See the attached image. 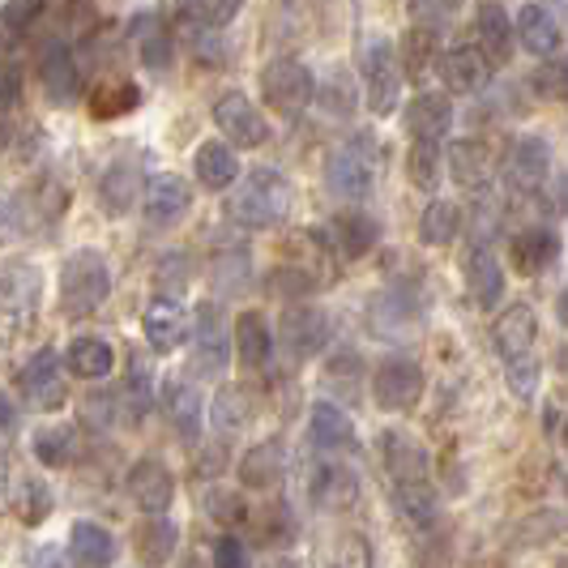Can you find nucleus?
<instances>
[{"mask_svg":"<svg viewBox=\"0 0 568 568\" xmlns=\"http://www.w3.org/2000/svg\"><path fill=\"white\" fill-rule=\"evenodd\" d=\"M291 205H295L291 180H286L283 171L261 168V171H248V180H240V189L227 197V214L231 223H240V227L265 231L286 223Z\"/></svg>","mask_w":568,"mask_h":568,"instance_id":"1","label":"nucleus"},{"mask_svg":"<svg viewBox=\"0 0 568 568\" xmlns=\"http://www.w3.org/2000/svg\"><path fill=\"white\" fill-rule=\"evenodd\" d=\"M112 295V265L99 248H78L60 265V313L82 321L94 316Z\"/></svg>","mask_w":568,"mask_h":568,"instance_id":"2","label":"nucleus"},{"mask_svg":"<svg viewBox=\"0 0 568 568\" xmlns=\"http://www.w3.org/2000/svg\"><path fill=\"white\" fill-rule=\"evenodd\" d=\"M261 99H265L270 112L286 115V120L300 115L316 99V82L313 73H308V64H300V60L291 57L270 60L261 69Z\"/></svg>","mask_w":568,"mask_h":568,"instance_id":"3","label":"nucleus"},{"mask_svg":"<svg viewBox=\"0 0 568 568\" xmlns=\"http://www.w3.org/2000/svg\"><path fill=\"white\" fill-rule=\"evenodd\" d=\"M231 342H235V325H227L223 304L201 300L193 313V368L201 376H223L231 364Z\"/></svg>","mask_w":568,"mask_h":568,"instance_id":"4","label":"nucleus"},{"mask_svg":"<svg viewBox=\"0 0 568 568\" xmlns=\"http://www.w3.org/2000/svg\"><path fill=\"white\" fill-rule=\"evenodd\" d=\"M402 57L389 39H372L364 48V94H368L372 115H389L398 108L402 94Z\"/></svg>","mask_w":568,"mask_h":568,"instance_id":"5","label":"nucleus"},{"mask_svg":"<svg viewBox=\"0 0 568 568\" xmlns=\"http://www.w3.org/2000/svg\"><path fill=\"white\" fill-rule=\"evenodd\" d=\"M189 210H193V184L184 180V175H150L142 189V219L150 223L154 231H171L180 227L184 219H189Z\"/></svg>","mask_w":568,"mask_h":568,"instance_id":"6","label":"nucleus"},{"mask_svg":"<svg viewBox=\"0 0 568 568\" xmlns=\"http://www.w3.org/2000/svg\"><path fill=\"white\" fill-rule=\"evenodd\" d=\"M424 398V368L406 355H389L381 368L372 372V402L381 410H410Z\"/></svg>","mask_w":568,"mask_h":568,"instance_id":"7","label":"nucleus"},{"mask_svg":"<svg viewBox=\"0 0 568 568\" xmlns=\"http://www.w3.org/2000/svg\"><path fill=\"white\" fill-rule=\"evenodd\" d=\"M18 389L22 398L34 406V410H64L69 406V381H64V368H60L57 351H39L30 355L27 368L18 372Z\"/></svg>","mask_w":568,"mask_h":568,"instance_id":"8","label":"nucleus"},{"mask_svg":"<svg viewBox=\"0 0 568 568\" xmlns=\"http://www.w3.org/2000/svg\"><path fill=\"white\" fill-rule=\"evenodd\" d=\"M214 124L240 150H256V145L270 142V120H265V112L256 108L248 94H240V90H231V94H223L214 103Z\"/></svg>","mask_w":568,"mask_h":568,"instance_id":"9","label":"nucleus"},{"mask_svg":"<svg viewBox=\"0 0 568 568\" xmlns=\"http://www.w3.org/2000/svg\"><path fill=\"white\" fill-rule=\"evenodd\" d=\"M325 184L334 197L364 201L376 184V168H372V145L368 142H351L329 154L325 163Z\"/></svg>","mask_w":568,"mask_h":568,"instance_id":"10","label":"nucleus"},{"mask_svg":"<svg viewBox=\"0 0 568 568\" xmlns=\"http://www.w3.org/2000/svg\"><path fill=\"white\" fill-rule=\"evenodd\" d=\"M43 300V274L27 256H4L0 261V313L30 316Z\"/></svg>","mask_w":568,"mask_h":568,"instance_id":"11","label":"nucleus"},{"mask_svg":"<svg viewBox=\"0 0 568 568\" xmlns=\"http://www.w3.org/2000/svg\"><path fill=\"white\" fill-rule=\"evenodd\" d=\"M424 321V304L410 286H398L389 295H376L368 308V325L376 338H410Z\"/></svg>","mask_w":568,"mask_h":568,"instance_id":"12","label":"nucleus"},{"mask_svg":"<svg viewBox=\"0 0 568 568\" xmlns=\"http://www.w3.org/2000/svg\"><path fill=\"white\" fill-rule=\"evenodd\" d=\"M278 334H283V346L291 359H313L329 342V316L313 308V304H295L278 321Z\"/></svg>","mask_w":568,"mask_h":568,"instance_id":"13","label":"nucleus"},{"mask_svg":"<svg viewBox=\"0 0 568 568\" xmlns=\"http://www.w3.org/2000/svg\"><path fill=\"white\" fill-rule=\"evenodd\" d=\"M129 496H133V505L145 513V517H154V513H168L171 500H175V479H171L168 462H159V457H138L133 466H129Z\"/></svg>","mask_w":568,"mask_h":568,"instance_id":"14","label":"nucleus"},{"mask_svg":"<svg viewBox=\"0 0 568 568\" xmlns=\"http://www.w3.org/2000/svg\"><path fill=\"white\" fill-rule=\"evenodd\" d=\"M39 82H43V94L57 108L78 103V94H82V69H78V57L69 52V43L52 39L43 48V57H39Z\"/></svg>","mask_w":568,"mask_h":568,"instance_id":"15","label":"nucleus"},{"mask_svg":"<svg viewBox=\"0 0 568 568\" xmlns=\"http://www.w3.org/2000/svg\"><path fill=\"white\" fill-rule=\"evenodd\" d=\"M142 334L159 355H171V351H180L184 342L193 338V316L184 313V304H175V300H168V295H159V300L142 313Z\"/></svg>","mask_w":568,"mask_h":568,"instance_id":"16","label":"nucleus"},{"mask_svg":"<svg viewBox=\"0 0 568 568\" xmlns=\"http://www.w3.org/2000/svg\"><path fill=\"white\" fill-rule=\"evenodd\" d=\"M436 69H440V82L449 85L454 94H479L487 85V78H491V57H487L484 48L457 43L449 52H440Z\"/></svg>","mask_w":568,"mask_h":568,"instance_id":"17","label":"nucleus"},{"mask_svg":"<svg viewBox=\"0 0 568 568\" xmlns=\"http://www.w3.org/2000/svg\"><path fill=\"white\" fill-rule=\"evenodd\" d=\"M308 500L321 513H342L359 500V475L342 462H321L308 479Z\"/></svg>","mask_w":568,"mask_h":568,"instance_id":"18","label":"nucleus"},{"mask_svg":"<svg viewBox=\"0 0 568 568\" xmlns=\"http://www.w3.org/2000/svg\"><path fill=\"white\" fill-rule=\"evenodd\" d=\"M381 462H385L394 484H424L427 470H432L427 449L410 432H381Z\"/></svg>","mask_w":568,"mask_h":568,"instance_id":"19","label":"nucleus"},{"mask_svg":"<svg viewBox=\"0 0 568 568\" xmlns=\"http://www.w3.org/2000/svg\"><path fill=\"white\" fill-rule=\"evenodd\" d=\"M235 475H240V484L248 487V491H274L286 479V445L278 436L253 445L248 454L240 457Z\"/></svg>","mask_w":568,"mask_h":568,"instance_id":"20","label":"nucleus"},{"mask_svg":"<svg viewBox=\"0 0 568 568\" xmlns=\"http://www.w3.org/2000/svg\"><path fill=\"white\" fill-rule=\"evenodd\" d=\"M142 189H145L142 168L133 159L112 163V168L103 171V180H99V210L108 219H124L133 205H142Z\"/></svg>","mask_w":568,"mask_h":568,"instance_id":"21","label":"nucleus"},{"mask_svg":"<svg viewBox=\"0 0 568 568\" xmlns=\"http://www.w3.org/2000/svg\"><path fill=\"white\" fill-rule=\"evenodd\" d=\"M547 171H551V150L542 138H517L513 142L509 159H505V175H509L517 193H535L547 180Z\"/></svg>","mask_w":568,"mask_h":568,"instance_id":"22","label":"nucleus"},{"mask_svg":"<svg viewBox=\"0 0 568 568\" xmlns=\"http://www.w3.org/2000/svg\"><path fill=\"white\" fill-rule=\"evenodd\" d=\"M325 240L338 248L342 256H351V261H359V256H368L376 248V240H381V223L364 214V210H342L338 219L325 227Z\"/></svg>","mask_w":568,"mask_h":568,"instance_id":"23","label":"nucleus"},{"mask_svg":"<svg viewBox=\"0 0 568 568\" xmlns=\"http://www.w3.org/2000/svg\"><path fill=\"white\" fill-rule=\"evenodd\" d=\"M560 248L565 244L551 227H526L509 240V261L517 274H542L547 265H556Z\"/></svg>","mask_w":568,"mask_h":568,"instance_id":"24","label":"nucleus"},{"mask_svg":"<svg viewBox=\"0 0 568 568\" xmlns=\"http://www.w3.org/2000/svg\"><path fill=\"white\" fill-rule=\"evenodd\" d=\"M308 440L321 454H346V449H355V424L338 402H316L308 415Z\"/></svg>","mask_w":568,"mask_h":568,"instance_id":"25","label":"nucleus"},{"mask_svg":"<svg viewBox=\"0 0 568 568\" xmlns=\"http://www.w3.org/2000/svg\"><path fill=\"white\" fill-rule=\"evenodd\" d=\"M449 171H454L457 189H466V193H487V184H491V175H496V159H491V150L484 142H454L449 145Z\"/></svg>","mask_w":568,"mask_h":568,"instance_id":"26","label":"nucleus"},{"mask_svg":"<svg viewBox=\"0 0 568 568\" xmlns=\"http://www.w3.org/2000/svg\"><path fill=\"white\" fill-rule=\"evenodd\" d=\"M466 291L479 308H496L500 295H505V270H500V261L487 244H475L466 256Z\"/></svg>","mask_w":568,"mask_h":568,"instance_id":"27","label":"nucleus"},{"mask_svg":"<svg viewBox=\"0 0 568 568\" xmlns=\"http://www.w3.org/2000/svg\"><path fill=\"white\" fill-rule=\"evenodd\" d=\"M539 338V316L530 304H513L496 316V329H491V342L500 351V359H513V355H526Z\"/></svg>","mask_w":568,"mask_h":568,"instance_id":"28","label":"nucleus"},{"mask_svg":"<svg viewBox=\"0 0 568 568\" xmlns=\"http://www.w3.org/2000/svg\"><path fill=\"white\" fill-rule=\"evenodd\" d=\"M163 410H168L171 427H175L184 440H197L201 419L210 415V410H205V402H201V394H197V385H193V381H180V376L163 385Z\"/></svg>","mask_w":568,"mask_h":568,"instance_id":"29","label":"nucleus"},{"mask_svg":"<svg viewBox=\"0 0 568 568\" xmlns=\"http://www.w3.org/2000/svg\"><path fill=\"white\" fill-rule=\"evenodd\" d=\"M133 48H138V60L150 73H163L175 60V34H171V27L159 13H142L133 22Z\"/></svg>","mask_w":568,"mask_h":568,"instance_id":"30","label":"nucleus"},{"mask_svg":"<svg viewBox=\"0 0 568 568\" xmlns=\"http://www.w3.org/2000/svg\"><path fill=\"white\" fill-rule=\"evenodd\" d=\"M406 129H410V138H432V142H440V138L454 129V103H449L445 94H436V90L415 94L410 108H406Z\"/></svg>","mask_w":568,"mask_h":568,"instance_id":"31","label":"nucleus"},{"mask_svg":"<svg viewBox=\"0 0 568 568\" xmlns=\"http://www.w3.org/2000/svg\"><path fill=\"white\" fill-rule=\"evenodd\" d=\"M193 171H197L201 189L227 193L231 184L240 180V159H235L231 142H201L197 154H193Z\"/></svg>","mask_w":568,"mask_h":568,"instance_id":"32","label":"nucleus"},{"mask_svg":"<svg viewBox=\"0 0 568 568\" xmlns=\"http://www.w3.org/2000/svg\"><path fill=\"white\" fill-rule=\"evenodd\" d=\"M235 355L248 372H261L274 355V334H270V321L261 313H240L235 316Z\"/></svg>","mask_w":568,"mask_h":568,"instance_id":"33","label":"nucleus"},{"mask_svg":"<svg viewBox=\"0 0 568 568\" xmlns=\"http://www.w3.org/2000/svg\"><path fill=\"white\" fill-rule=\"evenodd\" d=\"M115 556H120V542L108 526H99V521H73V530H69V560H78V565H112Z\"/></svg>","mask_w":568,"mask_h":568,"instance_id":"34","label":"nucleus"},{"mask_svg":"<svg viewBox=\"0 0 568 568\" xmlns=\"http://www.w3.org/2000/svg\"><path fill=\"white\" fill-rule=\"evenodd\" d=\"M475 34H479V48H484L487 57L500 64V60H509V52H513V34H517V22H509L505 4H496V0H484V4L475 9Z\"/></svg>","mask_w":568,"mask_h":568,"instance_id":"35","label":"nucleus"},{"mask_svg":"<svg viewBox=\"0 0 568 568\" xmlns=\"http://www.w3.org/2000/svg\"><path fill=\"white\" fill-rule=\"evenodd\" d=\"M78 449H82V440H78V427H69V424L34 427V436H30V454H34V462H39V466H48V470L73 466Z\"/></svg>","mask_w":568,"mask_h":568,"instance_id":"36","label":"nucleus"},{"mask_svg":"<svg viewBox=\"0 0 568 568\" xmlns=\"http://www.w3.org/2000/svg\"><path fill=\"white\" fill-rule=\"evenodd\" d=\"M253 394L244 389V385H223L219 394H214V402H210V424H214V432L227 440V436H240L244 427L253 424Z\"/></svg>","mask_w":568,"mask_h":568,"instance_id":"37","label":"nucleus"},{"mask_svg":"<svg viewBox=\"0 0 568 568\" xmlns=\"http://www.w3.org/2000/svg\"><path fill=\"white\" fill-rule=\"evenodd\" d=\"M517 43L530 52V57H551L560 48V27L556 18L542 9V4H526L517 13Z\"/></svg>","mask_w":568,"mask_h":568,"instance_id":"38","label":"nucleus"},{"mask_svg":"<svg viewBox=\"0 0 568 568\" xmlns=\"http://www.w3.org/2000/svg\"><path fill=\"white\" fill-rule=\"evenodd\" d=\"M64 364H69L73 376H82V381H103L115 368V351L112 342L103 338H73L69 351H64Z\"/></svg>","mask_w":568,"mask_h":568,"instance_id":"39","label":"nucleus"},{"mask_svg":"<svg viewBox=\"0 0 568 568\" xmlns=\"http://www.w3.org/2000/svg\"><path fill=\"white\" fill-rule=\"evenodd\" d=\"M394 505L410 530H427L436 521V491L424 484H394Z\"/></svg>","mask_w":568,"mask_h":568,"instance_id":"40","label":"nucleus"},{"mask_svg":"<svg viewBox=\"0 0 568 568\" xmlns=\"http://www.w3.org/2000/svg\"><path fill=\"white\" fill-rule=\"evenodd\" d=\"M398 57H402L406 78H410V82H424L427 69L440 60V52H436V34H432L427 27H410L406 30V39H402Z\"/></svg>","mask_w":568,"mask_h":568,"instance_id":"41","label":"nucleus"},{"mask_svg":"<svg viewBox=\"0 0 568 568\" xmlns=\"http://www.w3.org/2000/svg\"><path fill=\"white\" fill-rule=\"evenodd\" d=\"M406 175L419 193H436L440 189V150L432 138H415L406 150Z\"/></svg>","mask_w":568,"mask_h":568,"instance_id":"42","label":"nucleus"},{"mask_svg":"<svg viewBox=\"0 0 568 568\" xmlns=\"http://www.w3.org/2000/svg\"><path fill=\"white\" fill-rule=\"evenodd\" d=\"M457 231H462V210H457L454 201H432L424 210V219H419V240L432 244V248L454 244Z\"/></svg>","mask_w":568,"mask_h":568,"instance_id":"43","label":"nucleus"},{"mask_svg":"<svg viewBox=\"0 0 568 568\" xmlns=\"http://www.w3.org/2000/svg\"><path fill=\"white\" fill-rule=\"evenodd\" d=\"M120 406H124V419L129 424H142L154 406V394H150V364L142 355H133V368H129V381L120 389Z\"/></svg>","mask_w":568,"mask_h":568,"instance_id":"44","label":"nucleus"},{"mask_svg":"<svg viewBox=\"0 0 568 568\" xmlns=\"http://www.w3.org/2000/svg\"><path fill=\"white\" fill-rule=\"evenodd\" d=\"M193 283V261L189 253H163L159 265H154V295H168V300H180Z\"/></svg>","mask_w":568,"mask_h":568,"instance_id":"45","label":"nucleus"},{"mask_svg":"<svg viewBox=\"0 0 568 568\" xmlns=\"http://www.w3.org/2000/svg\"><path fill=\"white\" fill-rule=\"evenodd\" d=\"M52 509H57V496H52V487L43 484V479H27V484L18 487L13 513H18L22 526H43L52 517Z\"/></svg>","mask_w":568,"mask_h":568,"instance_id":"46","label":"nucleus"},{"mask_svg":"<svg viewBox=\"0 0 568 568\" xmlns=\"http://www.w3.org/2000/svg\"><path fill=\"white\" fill-rule=\"evenodd\" d=\"M175 539H180V530L171 526L163 513H154L142 530H138V556L150 560V565H159V560H168L171 551H175Z\"/></svg>","mask_w":568,"mask_h":568,"instance_id":"47","label":"nucleus"},{"mask_svg":"<svg viewBox=\"0 0 568 568\" xmlns=\"http://www.w3.org/2000/svg\"><path fill=\"white\" fill-rule=\"evenodd\" d=\"M205 513H210L219 526H227V530L244 526V521L253 517L248 500H244L240 491H231V487H210V491H205Z\"/></svg>","mask_w":568,"mask_h":568,"instance_id":"48","label":"nucleus"},{"mask_svg":"<svg viewBox=\"0 0 568 568\" xmlns=\"http://www.w3.org/2000/svg\"><path fill=\"white\" fill-rule=\"evenodd\" d=\"M530 85L551 103H568V57H556V52L542 57V64L530 73Z\"/></svg>","mask_w":568,"mask_h":568,"instance_id":"49","label":"nucleus"},{"mask_svg":"<svg viewBox=\"0 0 568 568\" xmlns=\"http://www.w3.org/2000/svg\"><path fill=\"white\" fill-rule=\"evenodd\" d=\"M505 381H509L513 398L530 402L539 394V364H535V355L526 351V355H513L505 359Z\"/></svg>","mask_w":568,"mask_h":568,"instance_id":"50","label":"nucleus"},{"mask_svg":"<svg viewBox=\"0 0 568 568\" xmlns=\"http://www.w3.org/2000/svg\"><path fill=\"white\" fill-rule=\"evenodd\" d=\"M189 4V18L201 22L205 30H223L227 22H235V13L248 4V0H184Z\"/></svg>","mask_w":568,"mask_h":568,"instance_id":"51","label":"nucleus"},{"mask_svg":"<svg viewBox=\"0 0 568 568\" xmlns=\"http://www.w3.org/2000/svg\"><path fill=\"white\" fill-rule=\"evenodd\" d=\"M27 231V201L9 189H0V248L13 244Z\"/></svg>","mask_w":568,"mask_h":568,"instance_id":"52","label":"nucleus"},{"mask_svg":"<svg viewBox=\"0 0 568 568\" xmlns=\"http://www.w3.org/2000/svg\"><path fill=\"white\" fill-rule=\"evenodd\" d=\"M274 291L283 295V300H300V295H308L316 286V278L313 274H304L300 265H278V274H274Z\"/></svg>","mask_w":568,"mask_h":568,"instance_id":"53","label":"nucleus"},{"mask_svg":"<svg viewBox=\"0 0 568 568\" xmlns=\"http://www.w3.org/2000/svg\"><path fill=\"white\" fill-rule=\"evenodd\" d=\"M138 108V85L124 82L115 85V90H103L99 99H94V115H120V112H133Z\"/></svg>","mask_w":568,"mask_h":568,"instance_id":"54","label":"nucleus"},{"mask_svg":"<svg viewBox=\"0 0 568 568\" xmlns=\"http://www.w3.org/2000/svg\"><path fill=\"white\" fill-rule=\"evenodd\" d=\"M39 9H43V0H9L4 13H0V22H4V30H22L34 22Z\"/></svg>","mask_w":568,"mask_h":568,"instance_id":"55","label":"nucleus"},{"mask_svg":"<svg viewBox=\"0 0 568 568\" xmlns=\"http://www.w3.org/2000/svg\"><path fill=\"white\" fill-rule=\"evenodd\" d=\"M22 99V69L18 64H0V112L18 108Z\"/></svg>","mask_w":568,"mask_h":568,"instance_id":"56","label":"nucleus"},{"mask_svg":"<svg viewBox=\"0 0 568 568\" xmlns=\"http://www.w3.org/2000/svg\"><path fill=\"white\" fill-rule=\"evenodd\" d=\"M214 565H223V568H244L248 565V547L240 539H219L214 542Z\"/></svg>","mask_w":568,"mask_h":568,"instance_id":"57","label":"nucleus"},{"mask_svg":"<svg viewBox=\"0 0 568 568\" xmlns=\"http://www.w3.org/2000/svg\"><path fill=\"white\" fill-rule=\"evenodd\" d=\"M18 487H22V484H13V457H0V513L13 509Z\"/></svg>","mask_w":568,"mask_h":568,"instance_id":"58","label":"nucleus"},{"mask_svg":"<svg viewBox=\"0 0 568 568\" xmlns=\"http://www.w3.org/2000/svg\"><path fill=\"white\" fill-rule=\"evenodd\" d=\"M219 466H223V454H201L197 457V470H201V475H219Z\"/></svg>","mask_w":568,"mask_h":568,"instance_id":"59","label":"nucleus"},{"mask_svg":"<svg viewBox=\"0 0 568 568\" xmlns=\"http://www.w3.org/2000/svg\"><path fill=\"white\" fill-rule=\"evenodd\" d=\"M13 424V406H9V394H0V432Z\"/></svg>","mask_w":568,"mask_h":568,"instance_id":"60","label":"nucleus"},{"mask_svg":"<svg viewBox=\"0 0 568 568\" xmlns=\"http://www.w3.org/2000/svg\"><path fill=\"white\" fill-rule=\"evenodd\" d=\"M556 316H560V325L568 329V286L560 291V300H556Z\"/></svg>","mask_w":568,"mask_h":568,"instance_id":"61","label":"nucleus"},{"mask_svg":"<svg viewBox=\"0 0 568 568\" xmlns=\"http://www.w3.org/2000/svg\"><path fill=\"white\" fill-rule=\"evenodd\" d=\"M560 364L568 368V346H560Z\"/></svg>","mask_w":568,"mask_h":568,"instance_id":"62","label":"nucleus"},{"mask_svg":"<svg viewBox=\"0 0 568 568\" xmlns=\"http://www.w3.org/2000/svg\"><path fill=\"white\" fill-rule=\"evenodd\" d=\"M556 4H565V9H568V0H556Z\"/></svg>","mask_w":568,"mask_h":568,"instance_id":"63","label":"nucleus"},{"mask_svg":"<svg viewBox=\"0 0 568 568\" xmlns=\"http://www.w3.org/2000/svg\"><path fill=\"white\" fill-rule=\"evenodd\" d=\"M565 445H568V427H565Z\"/></svg>","mask_w":568,"mask_h":568,"instance_id":"64","label":"nucleus"}]
</instances>
